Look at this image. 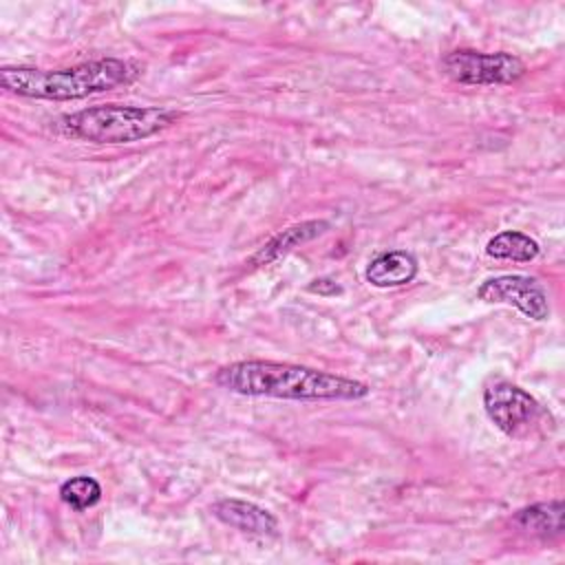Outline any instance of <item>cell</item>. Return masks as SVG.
Instances as JSON below:
<instances>
[{
	"label": "cell",
	"mask_w": 565,
	"mask_h": 565,
	"mask_svg": "<svg viewBox=\"0 0 565 565\" xmlns=\"http://www.w3.org/2000/svg\"><path fill=\"white\" fill-rule=\"evenodd\" d=\"M214 382L238 395L305 402L362 399L371 393L369 384L364 382L271 360H238L225 364L216 371Z\"/></svg>",
	"instance_id": "6da1fadb"
},
{
	"label": "cell",
	"mask_w": 565,
	"mask_h": 565,
	"mask_svg": "<svg viewBox=\"0 0 565 565\" xmlns=\"http://www.w3.org/2000/svg\"><path fill=\"white\" fill-rule=\"evenodd\" d=\"M139 66L119 57H104L93 62H82L68 68H26V66H4L0 71V84L4 90L33 97V99H82L88 95L106 93L117 86L130 84L139 75Z\"/></svg>",
	"instance_id": "7a4b0ae2"
},
{
	"label": "cell",
	"mask_w": 565,
	"mask_h": 565,
	"mask_svg": "<svg viewBox=\"0 0 565 565\" xmlns=\"http://www.w3.org/2000/svg\"><path fill=\"white\" fill-rule=\"evenodd\" d=\"M179 119L163 106H90L60 119L62 132L93 143H132L148 139Z\"/></svg>",
	"instance_id": "3957f363"
},
{
	"label": "cell",
	"mask_w": 565,
	"mask_h": 565,
	"mask_svg": "<svg viewBox=\"0 0 565 565\" xmlns=\"http://www.w3.org/2000/svg\"><path fill=\"white\" fill-rule=\"evenodd\" d=\"M441 66L452 82L468 86L512 84L525 75L523 60L505 51L479 53L470 49H457L444 55Z\"/></svg>",
	"instance_id": "277c9868"
},
{
	"label": "cell",
	"mask_w": 565,
	"mask_h": 565,
	"mask_svg": "<svg viewBox=\"0 0 565 565\" xmlns=\"http://www.w3.org/2000/svg\"><path fill=\"white\" fill-rule=\"evenodd\" d=\"M483 406L490 422L510 437L525 435L543 415L541 404L521 386L494 382L483 391Z\"/></svg>",
	"instance_id": "5b68a950"
},
{
	"label": "cell",
	"mask_w": 565,
	"mask_h": 565,
	"mask_svg": "<svg viewBox=\"0 0 565 565\" xmlns=\"http://www.w3.org/2000/svg\"><path fill=\"white\" fill-rule=\"evenodd\" d=\"M477 298L483 302L512 305L523 316L536 322L550 318V300H547L545 287L532 276L505 274V276L488 278L479 285Z\"/></svg>",
	"instance_id": "8992f818"
},
{
	"label": "cell",
	"mask_w": 565,
	"mask_h": 565,
	"mask_svg": "<svg viewBox=\"0 0 565 565\" xmlns=\"http://www.w3.org/2000/svg\"><path fill=\"white\" fill-rule=\"evenodd\" d=\"M210 510L221 523H225L234 530H241L245 534H254V536H276L278 534V519L269 510H265L252 501L221 499V501L212 503Z\"/></svg>",
	"instance_id": "52a82bcc"
},
{
	"label": "cell",
	"mask_w": 565,
	"mask_h": 565,
	"mask_svg": "<svg viewBox=\"0 0 565 565\" xmlns=\"http://www.w3.org/2000/svg\"><path fill=\"white\" fill-rule=\"evenodd\" d=\"M419 271L417 258L411 252L393 249L375 256L364 271V278L373 287H402L408 285Z\"/></svg>",
	"instance_id": "ba28073f"
},
{
	"label": "cell",
	"mask_w": 565,
	"mask_h": 565,
	"mask_svg": "<svg viewBox=\"0 0 565 565\" xmlns=\"http://www.w3.org/2000/svg\"><path fill=\"white\" fill-rule=\"evenodd\" d=\"M329 230L327 221H302L298 225H291L282 232H278L274 238H269L254 256H252V265H267L280 256H285L287 252H291L294 247L313 241L316 236L324 234Z\"/></svg>",
	"instance_id": "9c48e42d"
},
{
	"label": "cell",
	"mask_w": 565,
	"mask_h": 565,
	"mask_svg": "<svg viewBox=\"0 0 565 565\" xmlns=\"http://www.w3.org/2000/svg\"><path fill=\"white\" fill-rule=\"evenodd\" d=\"M516 525L532 536L539 539H554L563 532V503L558 499L534 503L523 508L514 516Z\"/></svg>",
	"instance_id": "30bf717a"
},
{
	"label": "cell",
	"mask_w": 565,
	"mask_h": 565,
	"mask_svg": "<svg viewBox=\"0 0 565 565\" xmlns=\"http://www.w3.org/2000/svg\"><path fill=\"white\" fill-rule=\"evenodd\" d=\"M541 247L534 238H530L523 232L516 230H505L494 234L488 245H486V254L499 260H516V263H530L539 256Z\"/></svg>",
	"instance_id": "8fae6325"
},
{
	"label": "cell",
	"mask_w": 565,
	"mask_h": 565,
	"mask_svg": "<svg viewBox=\"0 0 565 565\" xmlns=\"http://www.w3.org/2000/svg\"><path fill=\"white\" fill-rule=\"evenodd\" d=\"M60 499L71 505L73 510H88L93 505L99 503L102 499V486L93 479V477H86V475H79V477H73L68 481L62 483L60 488Z\"/></svg>",
	"instance_id": "7c38bea8"
},
{
	"label": "cell",
	"mask_w": 565,
	"mask_h": 565,
	"mask_svg": "<svg viewBox=\"0 0 565 565\" xmlns=\"http://www.w3.org/2000/svg\"><path fill=\"white\" fill-rule=\"evenodd\" d=\"M309 291L320 294V296H335V294H342V287L331 278H318L309 285Z\"/></svg>",
	"instance_id": "4fadbf2b"
}]
</instances>
